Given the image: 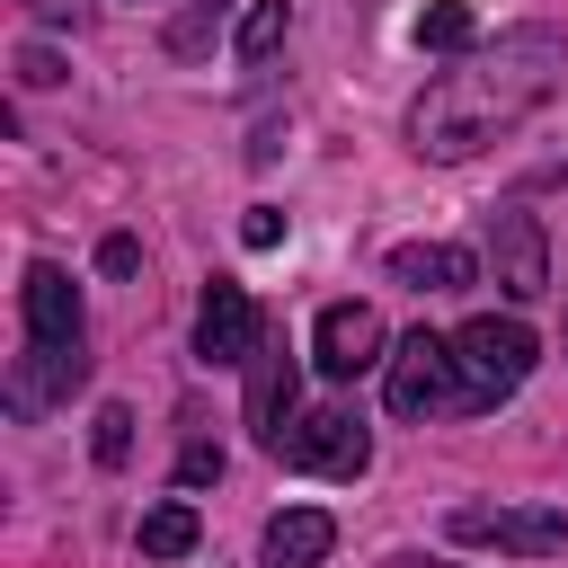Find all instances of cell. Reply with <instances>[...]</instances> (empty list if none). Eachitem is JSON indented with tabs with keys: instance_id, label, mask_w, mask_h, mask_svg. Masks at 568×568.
<instances>
[{
	"instance_id": "6",
	"label": "cell",
	"mask_w": 568,
	"mask_h": 568,
	"mask_svg": "<svg viewBox=\"0 0 568 568\" xmlns=\"http://www.w3.org/2000/svg\"><path fill=\"white\" fill-rule=\"evenodd\" d=\"M275 462H284V470H328V479H355V470L373 462V435H364V417H355V408H311V417H293V426H284Z\"/></svg>"
},
{
	"instance_id": "11",
	"label": "cell",
	"mask_w": 568,
	"mask_h": 568,
	"mask_svg": "<svg viewBox=\"0 0 568 568\" xmlns=\"http://www.w3.org/2000/svg\"><path fill=\"white\" fill-rule=\"evenodd\" d=\"M390 275L408 293H470L479 284V257L453 248V240H408V248H390Z\"/></svg>"
},
{
	"instance_id": "18",
	"label": "cell",
	"mask_w": 568,
	"mask_h": 568,
	"mask_svg": "<svg viewBox=\"0 0 568 568\" xmlns=\"http://www.w3.org/2000/svg\"><path fill=\"white\" fill-rule=\"evenodd\" d=\"M178 479H186V488L222 479V453H213V444H186V453H178Z\"/></svg>"
},
{
	"instance_id": "21",
	"label": "cell",
	"mask_w": 568,
	"mask_h": 568,
	"mask_svg": "<svg viewBox=\"0 0 568 568\" xmlns=\"http://www.w3.org/2000/svg\"><path fill=\"white\" fill-rule=\"evenodd\" d=\"M27 9H44V18H71V0H27Z\"/></svg>"
},
{
	"instance_id": "2",
	"label": "cell",
	"mask_w": 568,
	"mask_h": 568,
	"mask_svg": "<svg viewBox=\"0 0 568 568\" xmlns=\"http://www.w3.org/2000/svg\"><path fill=\"white\" fill-rule=\"evenodd\" d=\"M18 311H27V346H18V364H9V417H44V408L71 399L80 373H89L80 293H71V275H62L53 257H36L27 284H18Z\"/></svg>"
},
{
	"instance_id": "14",
	"label": "cell",
	"mask_w": 568,
	"mask_h": 568,
	"mask_svg": "<svg viewBox=\"0 0 568 568\" xmlns=\"http://www.w3.org/2000/svg\"><path fill=\"white\" fill-rule=\"evenodd\" d=\"M417 44H426V53H470V44H479V18H470L462 0H435V9L417 18Z\"/></svg>"
},
{
	"instance_id": "16",
	"label": "cell",
	"mask_w": 568,
	"mask_h": 568,
	"mask_svg": "<svg viewBox=\"0 0 568 568\" xmlns=\"http://www.w3.org/2000/svg\"><path fill=\"white\" fill-rule=\"evenodd\" d=\"M89 453H98L106 470H124V453H133V408H98V435H89Z\"/></svg>"
},
{
	"instance_id": "12",
	"label": "cell",
	"mask_w": 568,
	"mask_h": 568,
	"mask_svg": "<svg viewBox=\"0 0 568 568\" xmlns=\"http://www.w3.org/2000/svg\"><path fill=\"white\" fill-rule=\"evenodd\" d=\"M328 550H337V515H320V506H284L266 524V568H320Z\"/></svg>"
},
{
	"instance_id": "9",
	"label": "cell",
	"mask_w": 568,
	"mask_h": 568,
	"mask_svg": "<svg viewBox=\"0 0 568 568\" xmlns=\"http://www.w3.org/2000/svg\"><path fill=\"white\" fill-rule=\"evenodd\" d=\"M257 337H266V320H257V302L240 293V284H204V302H195V355L204 364H248L257 355Z\"/></svg>"
},
{
	"instance_id": "15",
	"label": "cell",
	"mask_w": 568,
	"mask_h": 568,
	"mask_svg": "<svg viewBox=\"0 0 568 568\" xmlns=\"http://www.w3.org/2000/svg\"><path fill=\"white\" fill-rule=\"evenodd\" d=\"M284 27H293V9H284V0H257V9L240 18V62H266V53L284 44Z\"/></svg>"
},
{
	"instance_id": "13",
	"label": "cell",
	"mask_w": 568,
	"mask_h": 568,
	"mask_svg": "<svg viewBox=\"0 0 568 568\" xmlns=\"http://www.w3.org/2000/svg\"><path fill=\"white\" fill-rule=\"evenodd\" d=\"M186 550H195V506H178V497L151 506L142 515V559H186Z\"/></svg>"
},
{
	"instance_id": "3",
	"label": "cell",
	"mask_w": 568,
	"mask_h": 568,
	"mask_svg": "<svg viewBox=\"0 0 568 568\" xmlns=\"http://www.w3.org/2000/svg\"><path fill=\"white\" fill-rule=\"evenodd\" d=\"M532 328L524 320H497V311H479V320H462L453 328V408H497V399H515L524 390V373H532Z\"/></svg>"
},
{
	"instance_id": "20",
	"label": "cell",
	"mask_w": 568,
	"mask_h": 568,
	"mask_svg": "<svg viewBox=\"0 0 568 568\" xmlns=\"http://www.w3.org/2000/svg\"><path fill=\"white\" fill-rule=\"evenodd\" d=\"M98 266H106V275H133V266H142V248H133V240H124V231H115V240H106V248H98Z\"/></svg>"
},
{
	"instance_id": "10",
	"label": "cell",
	"mask_w": 568,
	"mask_h": 568,
	"mask_svg": "<svg viewBox=\"0 0 568 568\" xmlns=\"http://www.w3.org/2000/svg\"><path fill=\"white\" fill-rule=\"evenodd\" d=\"M293 390H302V364H293V346L266 328L257 337V355H248V426H257V444L275 453L284 444V426H293Z\"/></svg>"
},
{
	"instance_id": "22",
	"label": "cell",
	"mask_w": 568,
	"mask_h": 568,
	"mask_svg": "<svg viewBox=\"0 0 568 568\" xmlns=\"http://www.w3.org/2000/svg\"><path fill=\"white\" fill-rule=\"evenodd\" d=\"M390 568H444V559H390Z\"/></svg>"
},
{
	"instance_id": "19",
	"label": "cell",
	"mask_w": 568,
	"mask_h": 568,
	"mask_svg": "<svg viewBox=\"0 0 568 568\" xmlns=\"http://www.w3.org/2000/svg\"><path fill=\"white\" fill-rule=\"evenodd\" d=\"M18 80H27V89H53V80H62V62H53L44 44H27V53H18Z\"/></svg>"
},
{
	"instance_id": "4",
	"label": "cell",
	"mask_w": 568,
	"mask_h": 568,
	"mask_svg": "<svg viewBox=\"0 0 568 568\" xmlns=\"http://www.w3.org/2000/svg\"><path fill=\"white\" fill-rule=\"evenodd\" d=\"M453 337H435V328H408L399 346H390V364H382V399H390V417H435V408H453Z\"/></svg>"
},
{
	"instance_id": "7",
	"label": "cell",
	"mask_w": 568,
	"mask_h": 568,
	"mask_svg": "<svg viewBox=\"0 0 568 568\" xmlns=\"http://www.w3.org/2000/svg\"><path fill=\"white\" fill-rule=\"evenodd\" d=\"M488 275H497L506 302H541L550 293V240H541V222L524 204L488 213Z\"/></svg>"
},
{
	"instance_id": "8",
	"label": "cell",
	"mask_w": 568,
	"mask_h": 568,
	"mask_svg": "<svg viewBox=\"0 0 568 568\" xmlns=\"http://www.w3.org/2000/svg\"><path fill=\"white\" fill-rule=\"evenodd\" d=\"M382 346H390V328H382V311H373V302H328V311H320V328H311V364H320L328 382H355V373L390 364Z\"/></svg>"
},
{
	"instance_id": "1",
	"label": "cell",
	"mask_w": 568,
	"mask_h": 568,
	"mask_svg": "<svg viewBox=\"0 0 568 568\" xmlns=\"http://www.w3.org/2000/svg\"><path fill=\"white\" fill-rule=\"evenodd\" d=\"M568 71V36L559 27H506L470 53H453V71H435L408 106V151L417 160H479L488 142H506Z\"/></svg>"
},
{
	"instance_id": "5",
	"label": "cell",
	"mask_w": 568,
	"mask_h": 568,
	"mask_svg": "<svg viewBox=\"0 0 568 568\" xmlns=\"http://www.w3.org/2000/svg\"><path fill=\"white\" fill-rule=\"evenodd\" d=\"M444 532L470 541V550H515V559L568 550V515H559V506H453Z\"/></svg>"
},
{
	"instance_id": "17",
	"label": "cell",
	"mask_w": 568,
	"mask_h": 568,
	"mask_svg": "<svg viewBox=\"0 0 568 568\" xmlns=\"http://www.w3.org/2000/svg\"><path fill=\"white\" fill-rule=\"evenodd\" d=\"M240 240H248V248H275V240H284V213H275V204H248Z\"/></svg>"
}]
</instances>
